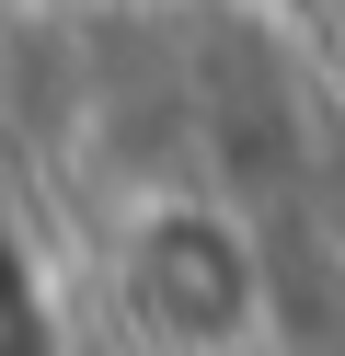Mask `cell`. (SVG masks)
<instances>
[{"label":"cell","mask_w":345,"mask_h":356,"mask_svg":"<svg viewBox=\"0 0 345 356\" xmlns=\"http://www.w3.org/2000/svg\"><path fill=\"white\" fill-rule=\"evenodd\" d=\"M115 310L161 356H242L265 333V241L219 195H138L115 218Z\"/></svg>","instance_id":"1"}]
</instances>
